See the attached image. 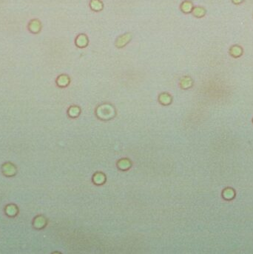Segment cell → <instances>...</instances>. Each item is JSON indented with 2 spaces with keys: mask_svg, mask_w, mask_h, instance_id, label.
<instances>
[{
  "mask_svg": "<svg viewBox=\"0 0 253 254\" xmlns=\"http://www.w3.org/2000/svg\"><path fill=\"white\" fill-rule=\"evenodd\" d=\"M41 28L40 22L38 20H32L29 24V29L32 33H38Z\"/></svg>",
  "mask_w": 253,
  "mask_h": 254,
  "instance_id": "obj_1",
  "label": "cell"
}]
</instances>
